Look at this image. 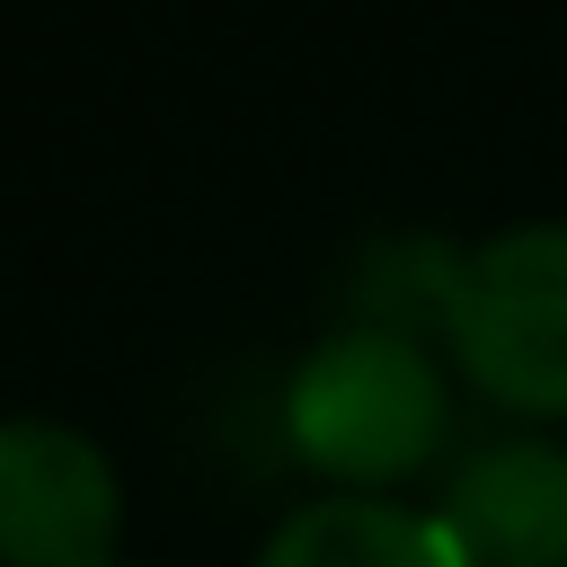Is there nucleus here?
<instances>
[{"label": "nucleus", "mask_w": 567, "mask_h": 567, "mask_svg": "<svg viewBox=\"0 0 567 567\" xmlns=\"http://www.w3.org/2000/svg\"><path fill=\"white\" fill-rule=\"evenodd\" d=\"M284 434H292V452L310 470H328L346 487L399 478L443 443V372L408 328L346 319L292 363Z\"/></svg>", "instance_id": "obj_1"}, {"label": "nucleus", "mask_w": 567, "mask_h": 567, "mask_svg": "<svg viewBox=\"0 0 567 567\" xmlns=\"http://www.w3.org/2000/svg\"><path fill=\"white\" fill-rule=\"evenodd\" d=\"M434 310L487 399L567 416V213H532L461 248Z\"/></svg>", "instance_id": "obj_2"}, {"label": "nucleus", "mask_w": 567, "mask_h": 567, "mask_svg": "<svg viewBox=\"0 0 567 567\" xmlns=\"http://www.w3.org/2000/svg\"><path fill=\"white\" fill-rule=\"evenodd\" d=\"M115 461L62 416L0 425V540L9 567H115Z\"/></svg>", "instance_id": "obj_3"}, {"label": "nucleus", "mask_w": 567, "mask_h": 567, "mask_svg": "<svg viewBox=\"0 0 567 567\" xmlns=\"http://www.w3.org/2000/svg\"><path fill=\"white\" fill-rule=\"evenodd\" d=\"M461 567H567V443L505 434L452 461L443 496L425 505Z\"/></svg>", "instance_id": "obj_4"}, {"label": "nucleus", "mask_w": 567, "mask_h": 567, "mask_svg": "<svg viewBox=\"0 0 567 567\" xmlns=\"http://www.w3.org/2000/svg\"><path fill=\"white\" fill-rule=\"evenodd\" d=\"M257 567H461L452 532L416 505H390V496H363V487H337V496H310L292 505Z\"/></svg>", "instance_id": "obj_5"}, {"label": "nucleus", "mask_w": 567, "mask_h": 567, "mask_svg": "<svg viewBox=\"0 0 567 567\" xmlns=\"http://www.w3.org/2000/svg\"><path fill=\"white\" fill-rule=\"evenodd\" d=\"M115 567H124V558H115Z\"/></svg>", "instance_id": "obj_6"}]
</instances>
